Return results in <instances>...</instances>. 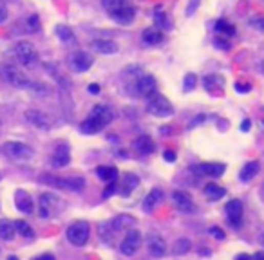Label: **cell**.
Wrapping results in <instances>:
<instances>
[{
    "label": "cell",
    "instance_id": "cell-40",
    "mask_svg": "<svg viewBox=\"0 0 264 260\" xmlns=\"http://www.w3.org/2000/svg\"><path fill=\"white\" fill-rule=\"evenodd\" d=\"M210 235H212V237L217 239V241H222V239H225V233H222V231L219 230L217 226H214V228H210Z\"/></svg>",
    "mask_w": 264,
    "mask_h": 260
},
{
    "label": "cell",
    "instance_id": "cell-48",
    "mask_svg": "<svg viewBox=\"0 0 264 260\" xmlns=\"http://www.w3.org/2000/svg\"><path fill=\"white\" fill-rule=\"evenodd\" d=\"M262 126H264V118H262Z\"/></svg>",
    "mask_w": 264,
    "mask_h": 260
},
{
    "label": "cell",
    "instance_id": "cell-46",
    "mask_svg": "<svg viewBox=\"0 0 264 260\" xmlns=\"http://www.w3.org/2000/svg\"><path fill=\"white\" fill-rule=\"evenodd\" d=\"M255 256H259V258H264V251H259V253H255Z\"/></svg>",
    "mask_w": 264,
    "mask_h": 260
},
{
    "label": "cell",
    "instance_id": "cell-22",
    "mask_svg": "<svg viewBox=\"0 0 264 260\" xmlns=\"http://www.w3.org/2000/svg\"><path fill=\"white\" fill-rule=\"evenodd\" d=\"M138 186H139V177L136 174H125L121 179V186H119V193H121V197H129Z\"/></svg>",
    "mask_w": 264,
    "mask_h": 260
},
{
    "label": "cell",
    "instance_id": "cell-11",
    "mask_svg": "<svg viewBox=\"0 0 264 260\" xmlns=\"http://www.w3.org/2000/svg\"><path fill=\"white\" fill-rule=\"evenodd\" d=\"M60 197H56L54 193H42L40 195V217L49 219L60 208Z\"/></svg>",
    "mask_w": 264,
    "mask_h": 260
},
{
    "label": "cell",
    "instance_id": "cell-33",
    "mask_svg": "<svg viewBox=\"0 0 264 260\" xmlns=\"http://www.w3.org/2000/svg\"><path fill=\"white\" fill-rule=\"evenodd\" d=\"M215 31H219V33L228 35V36L235 35V27L232 26V24L226 22V20H217V22H215Z\"/></svg>",
    "mask_w": 264,
    "mask_h": 260
},
{
    "label": "cell",
    "instance_id": "cell-45",
    "mask_svg": "<svg viewBox=\"0 0 264 260\" xmlns=\"http://www.w3.org/2000/svg\"><path fill=\"white\" fill-rule=\"evenodd\" d=\"M250 125H252V121H250V119H245V121H242V125H241V130H242V132H246V130L250 128Z\"/></svg>",
    "mask_w": 264,
    "mask_h": 260
},
{
    "label": "cell",
    "instance_id": "cell-21",
    "mask_svg": "<svg viewBox=\"0 0 264 260\" xmlns=\"http://www.w3.org/2000/svg\"><path fill=\"white\" fill-rule=\"evenodd\" d=\"M91 47L96 51V53H100V54H116L119 51L118 44H116L114 40H105V38L92 40Z\"/></svg>",
    "mask_w": 264,
    "mask_h": 260
},
{
    "label": "cell",
    "instance_id": "cell-32",
    "mask_svg": "<svg viewBox=\"0 0 264 260\" xmlns=\"http://www.w3.org/2000/svg\"><path fill=\"white\" fill-rule=\"evenodd\" d=\"M15 230L18 231L22 237H26V239H33V237H35V231H33V228H31V226L27 224L26 221H16L15 222Z\"/></svg>",
    "mask_w": 264,
    "mask_h": 260
},
{
    "label": "cell",
    "instance_id": "cell-47",
    "mask_svg": "<svg viewBox=\"0 0 264 260\" xmlns=\"http://www.w3.org/2000/svg\"><path fill=\"white\" fill-rule=\"evenodd\" d=\"M260 67H262V71H264V61H262V65H260Z\"/></svg>",
    "mask_w": 264,
    "mask_h": 260
},
{
    "label": "cell",
    "instance_id": "cell-42",
    "mask_svg": "<svg viewBox=\"0 0 264 260\" xmlns=\"http://www.w3.org/2000/svg\"><path fill=\"white\" fill-rule=\"evenodd\" d=\"M250 24H252V26H255V27H257V29H259V31H264V16H262V18L252 20V22H250Z\"/></svg>",
    "mask_w": 264,
    "mask_h": 260
},
{
    "label": "cell",
    "instance_id": "cell-8",
    "mask_svg": "<svg viewBox=\"0 0 264 260\" xmlns=\"http://www.w3.org/2000/svg\"><path fill=\"white\" fill-rule=\"evenodd\" d=\"M141 241H143V237L138 230H129L125 237H123L121 244H119L121 255H125V256L136 255V253L139 251V248H141Z\"/></svg>",
    "mask_w": 264,
    "mask_h": 260
},
{
    "label": "cell",
    "instance_id": "cell-15",
    "mask_svg": "<svg viewBox=\"0 0 264 260\" xmlns=\"http://www.w3.org/2000/svg\"><path fill=\"white\" fill-rule=\"evenodd\" d=\"M163 201H165V191L161 190V188H154V190H150V193L147 195L145 199H143V204H141L143 211H145V213H152Z\"/></svg>",
    "mask_w": 264,
    "mask_h": 260
},
{
    "label": "cell",
    "instance_id": "cell-12",
    "mask_svg": "<svg viewBox=\"0 0 264 260\" xmlns=\"http://www.w3.org/2000/svg\"><path fill=\"white\" fill-rule=\"evenodd\" d=\"M225 211H226V219H228L230 226H234V228H239L242 224V203L237 199L230 201L226 203L225 206Z\"/></svg>",
    "mask_w": 264,
    "mask_h": 260
},
{
    "label": "cell",
    "instance_id": "cell-19",
    "mask_svg": "<svg viewBox=\"0 0 264 260\" xmlns=\"http://www.w3.org/2000/svg\"><path fill=\"white\" fill-rule=\"evenodd\" d=\"M15 204H16V208H18V211H22V213H26V215L33 213V208H35L33 199H31V195L27 193L26 190H16Z\"/></svg>",
    "mask_w": 264,
    "mask_h": 260
},
{
    "label": "cell",
    "instance_id": "cell-28",
    "mask_svg": "<svg viewBox=\"0 0 264 260\" xmlns=\"http://www.w3.org/2000/svg\"><path fill=\"white\" fill-rule=\"evenodd\" d=\"M225 195H226V190L222 186H219V184L210 183V184H207V186H205V197H207L208 201H212V203L222 199Z\"/></svg>",
    "mask_w": 264,
    "mask_h": 260
},
{
    "label": "cell",
    "instance_id": "cell-23",
    "mask_svg": "<svg viewBox=\"0 0 264 260\" xmlns=\"http://www.w3.org/2000/svg\"><path fill=\"white\" fill-rule=\"evenodd\" d=\"M134 150L141 154V156H149V154H152L154 150H156L154 139L150 138V136H147V134L139 136V138L134 141Z\"/></svg>",
    "mask_w": 264,
    "mask_h": 260
},
{
    "label": "cell",
    "instance_id": "cell-4",
    "mask_svg": "<svg viewBox=\"0 0 264 260\" xmlns=\"http://www.w3.org/2000/svg\"><path fill=\"white\" fill-rule=\"evenodd\" d=\"M4 154L13 161H31L35 157V150L22 141H8L4 145Z\"/></svg>",
    "mask_w": 264,
    "mask_h": 260
},
{
    "label": "cell",
    "instance_id": "cell-39",
    "mask_svg": "<svg viewBox=\"0 0 264 260\" xmlns=\"http://www.w3.org/2000/svg\"><path fill=\"white\" fill-rule=\"evenodd\" d=\"M8 20V8H6V4L0 0V24L6 22Z\"/></svg>",
    "mask_w": 264,
    "mask_h": 260
},
{
    "label": "cell",
    "instance_id": "cell-6",
    "mask_svg": "<svg viewBox=\"0 0 264 260\" xmlns=\"http://www.w3.org/2000/svg\"><path fill=\"white\" fill-rule=\"evenodd\" d=\"M40 181L46 184H51V186H56V188H64V190H69V191H82L85 188V179L84 177H51V176H42Z\"/></svg>",
    "mask_w": 264,
    "mask_h": 260
},
{
    "label": "cell",
    "instance_id": "cell-14",
    "mask_svg": "<svg viewBox=\"0 0 264 260\" xmlns=\"http://www.w3.org/2000/svg\"><path fill=\"white\" fill-rule=\"evenodd\" d=\"M132 224H134V217H130V215H125V213L118 215V217H114L112 221L105 222V226L109 228V235H111V242H112V235L121 230H127V228H130Z\"/></svg>",
    "mask_w": 264,
    "mask_h": 260
},
{
    "label": "cell",
    "instance_id": "cell-2",
    "mask_svg": "<svg viewBox=\"0 0 264 260\" xmlns=\"http://www.w3.org/2000/svg\"><path fill=\"white\" fill-rule=\"evenodd\" d=\"M101 4H104L105 11L111 15V18L121 26L130 24L136 16V9L132 8L129 0H101Z\"/></svg>",
    "mask_w": 264,
    "mask_h": 260
},
{
    "label": "cell",
    "instance_id": "cell-26",
    "mask_svg": "<svg viewBox=\"0 0 264 260\" xmlns=\"http://www.w3.org/2000/svg\"><path fill=\"white\" fill-rule=\"evenodd\" d=\"M259 163L257 161H250V163H246L245 166L241 168V172H239V179L242 181V183H248V181H252L253 177L259 174Z\"/></svg>",
    "mask_w": 264,
    "mask_h": 260
},
{
    "label": "cell",
    "instance_id": "cell-30",
    "mask_svg": "<svg viewBox=\"0 0 264 260\" xmlns=\"http://www.w3.org/2000/svg\"><path fill=\"white\" fill-rule=\"evenodd\" d=\"M56 36L64 44H67V46H73V44L76 42V38H74V33L67 26H56Z\"/></svg>",
    "mask_w": 264,
    "mask_h": 260
},
{
    "label": "cell",
    "instance_id": "cell-44",
    "mask_svg": "<svg viewBox=\"0 0 264 260\" xmlns=\"http://www.w3.org/2000/svg\"><path fill=\"white\" fill-rule=\"evenodd\" d=\"M89 92H91V94H98V92H100V85L91 83L89 85Z\"/></svg>",
    "mask_w": 264,
    "mask_h": 260
},
{
    "label": "cell",
    "instance_id": "cell-9",
    "mask_svg": "<svg viewBox=\"0 0 264 260\" xmlns=\"http://www.w3.org/2000/svg\"><path fill=\"white\" fill-rule=\"evenodd\" d=\"M4 78L16 89H29L31 87V80L13 63H6L4 65Z\"/></svg>",
    "mask_w": 264,
    "mask_h": 260
},
{
    "label": "cell",
    "instance_id": "cell-36",
    "mask_svg": "<svg viewBox=\"0 0 264 260\" xmlns=\"http://www.w3.org/2000/svg\"><path fill=\"white\" fill-rule=\"evenodd\" d=\"M156 26H159L161 29H165V27H170V22H169V16L165 15V13H156Z\"/></svg>",
    "mask_w": 264,
    "mask_h": 260
},
{
    "label": "cell",
    "instance_id": "cell-37",
    "mask_svg": "<svg viewBox=\"0 0 264 260\" xmlns=\"http://www.w3.org/2000/svg\"><path fill=\"white\" fill-rule=\"evenodd\" d=\"M27 26H29V31H31V33H36V31L40 29V24H38V16H36V15L29 16V20H27Z\"/></svg>",
    "mask_w": 264,
    "mask_h": 260
},
{
    "label": "cell",
    "instance_id": "cell-20",
    "mask_svg": "<svg viewBox=\"0 0 264 260\" xmlns=\"http://www.w3.org/2000/svg\"><path fill=\"white\" fill-rule=\"evenodd\" d=\"M172 201L174 204H176V208L179 211H192L194 210V201H192V197L187 193V191H181V190H176L172 193Z\"/></svg>",
    "mask_w": 264,
    "mask_h": 260
},
{
    "label": "cell",
    "instance_id": "cell-43",
    "mask_svg": "<svg viewBox=\"0 0 264 260\" xmlns=\"http://www.w3.org/2000/svg\"><path fill=\"white\" fill-rule=\"evenodd\" d=\"M235 91H237V92H248V91H250V85H241V83H235Z\"/></svg>",
    "mask_w": 264,
    "mask_h": 260
},
{
    "label": "cell",
    "instance_id": "cell-41",
    "mask_svg": "<svg viewBox=\"0 0 264 260\" xmlns=\"http://www.w3.org/2000/svg\"><path fill=\"white\" fill-rule=\"evenodd\" d=\"M163 159L167 161V163H174V161H176V152H172V150H165Z\"/></svg>",
    "mask_w": 264,
    "mask_h": 260
},
{
    "label": "cell",
    "instance_id": "cell-29",
    "mask_svg": "<svg viewBox=\"0 0 264 260\" xmlns=\"http://www.w3.org/2000/svg\"><path fill=\"white\" fill-rule=\"evenodd\" d=\"M96 176L100 177L101 181H105V183H112V181H118V170L114 166L101 165L96 168Z\"/></svg>",
    "mask_w": 264,
    "mask_h": 260
},
{
    "label": "cell",
    "instance_id": "cell-3",
    "mask_svg": "<svg viewBox=\"0 0 264 260\" xmlns=\"http://www.w3.org/2000/svg\"><path fill=\"white\" fill-rule=\"evenodd\" d=\"M147 111L150 112V116L154 118H170L174 114V107L165 96L154 92L152 96H149V103H147Z\"/></svg>",
    "mask_w": 264,
    "mask_h": 260
},
{
    "label": "cell",
    "instance_id": "cell-13",
    "mask_svg": "<svg viewBox=\"0 0 264 260\" xmlns=\"http://www.w3.org/2000/svg\"><path fill=\"white\" fill-rule=\"evenodd\" d=\"M147 249L152 256L159 258L167 253V244H165V239L161 237L157 231H150L149 237H147Z\"/></svg>",
    "mask_w": 264,
    "mask_h": 260
},
{
    "label": "cell",
    "instance_id": "cell-5",
    "mask_svg": "<svg viewBox=\"0 0 264 260\" xmlns=\"http://www.w3.org/2000/svg\"><path fill=\"white\" fill-rule=\"evenodd\" d=\"M89 235H91V226L85 221H76L67 228V239L73 246H85L89 241Z\"/></svg>",
    "mask_w": 264,
    "mask_h": 260
},
{
    "label": "cell",
    "instance_id": "cell-34",
    "mask_svg": "<svg viewBox=\"0 0 264 260\" xmlns=\"http://www.w3.org/2000/svg\"><path fill=\"white\" fill-rule=\"evenodd\" d=\"M190 246L192 242L188 241V239H179V241H176V244H174V255H185V253L190 251Z\"/></svg>",
    "mask_w": 264,
    "mask_h": 260
},
{
    "label": "cell",
    "instance_id": "cell-35",
    "mask_svg": "<svg viewBox=\"0 0 264 260\" xmlns=\"http://www.w3.org/2000/svg\"><path fill=\"white\" fill-rule=\"evenodd\" d=\"M195 81H197V78H195V74L188 73L187 76H185V81H183V87H185V91H187V92H190L192 89L195 87Z\"/></svg>",
    "mask_w": 264,
    "mask_h": 260
},
{
    "label": "cell",
    "instance_id": "cell-7",
    "mask_svg": "<svg viewBox=\"0 0 264 260\" xmlns=\"http://www.w3.org/2000/svg\"><path fill=\"white\" fill-rule=\"evenodd\" d=\"M15 56L24 67H35L38 63V53L29 42H18L15 46Z\"/></svg>",
    "mask_w": 264,
    "mask_h": 260
},
{
    "label": "cell",
    "instance_id": "cell-10",
    "mask_svg": "<svg viewBox=\"0 0 264 260\" xmlns=\"http://www.w3.org/2000/svg\"><path fill=\"white\" fill-rule=\"evenodd\" d=\"M94 63V58L85 51H76L69 56V67L74 73H87Z\"/></svg>",
    "mask_w": 264,
    "mask_h": 260
},
{
    "label": "cell",
    "instance_id": "cell-27",
    "mask_svg": "<svg viewBox=\"0 0 264 260\" xmlns=\"http://www.w3.org/2000/svg\"><path fill=\"white\" fill-rule=\"evenodd\" d=\"M16 235V230H15V222L8 221V219H2L0 221V239L6 242L13 241Z\"/></svg>",
    "mask_w": 264,
    "mask_h": 260
},
{
    "label": "cell",
    "instance_id": "cell-31",
    "mask_svg": "<svg viewBox=\"0 0 264 260\" xmlns=\"http://www.w3.org/2000/svg\"><path fill=\"white\" fill-rule=\"evenodd\" d=\"M203 85L207 91H214V89H222L225 85V78L219 76V74H210V76L203 78Z\"/></svg>",
    "mask_w": 264,
    "mask_h": 260
},
{
    "label": "cell",
    "instance_id": "cell-38",
    "mask_svg": "<svg viewBox=\"0 0 264 260\" xmlns=\"http://www.w3.org/2000/svg\"><path fill=\"white\" fill-rule=\"evenodd\" d=\"M214 44H215V47H217V49H222V51H228L230 47V42H226V40H221V38H215L214 40Z\"/></svg>",
    "mask_w": 264,
    "mask_h": 260
},
{
    "label": "cell",
    "instance_id": "cell-17",
    "mask_svg": "<svg viewBox=\"0 0 264 260\" xmlns=\"http://www.w3.org/2000/svg\"><path fill=\"white\" fill-rule=\"evenodd\" d=\"M71 163V152L67 145H58L53 152V157H51V165L54 168H65V166Z\"/></svg>",
    "mask_w": 264,
    "mask_h": 260
},
{
    "label": "cell",
    "instance_id": "cell-1",
    "mask_svg": "<svg viewBox=\"0 0 264 260\" xmlns=\"http://www.w3.org/2000/svg\"><path fill=\"white\" fill-rule=\"evenodd\" d=\"M112 119H114V112H112L111 107H107V105H96L91 114H89V118L85 121H82L80 130L87 136L98 134Z\"/></svg>",
    "mask_w": 264,
    "mask_h": 260
},
{
    "label": "cell",
    "instance_id": "cell-16",
    "mask_svg": "<svg viewBox=\"0 0 264 260\" xmlns=\"http://www.w3.org/2000/svg\"><path fill=\"white\" fill-rule=\"evenodd\" d=\"M136 94L138 96H143V98H149V96H152L154 92H156V78L150 76V74H147V76H141L138 81H136Z\"/></svg>",
    "mask_w": 264,
    "mask_h": 260
},
{
    "label": "cell",
    "instance_id": "cell-24",
    "mask_svg": "<svg viewBox=\"0 0 264 260\" xmlns=\"http://www.w3.org/2000/svg\"><path fill=\"white\" fill-rule=\"evenodd\" d=\"M199 172L203 176L217 179L226 172V165H222V163H203V165H199Z\"/></svg>",
    "mask_w": 264,
    "mask_h": 260
},
{
    "label": "cell",
    "instance_id": "cell-18",
    "mask_svg": "<svg viewBox=\"0 0 264 260\" xmlns=\"http://www.w3.org/2000/svg\"><path fill=\"white\" fill-rule=\"evenodd\" d=\"M26 119L33 126H36L38 130H44V132H47V130L51 128L49 118H47V116L44 114L42 111H35V109H31V111L26 112Z\"/></svg>",
    "mask_w": 264,
    "mask_h": 260
},
{
    "label": "cell",
    "instance_id": "cell-25",
    "mask_svg": "<svg viewBox=\"0 0 264 260\" xmlns=\"http://www.w3.org/2000/svg\"><path fill=\"white\" fill-rule=\"evenodd\" d=\"M141 40L147 46H157V44L163 42V33L157 27H147L141 33Z\"/></svg>",
    "mask_w": 264,
    "mask_h": 260
}]
</instances>
